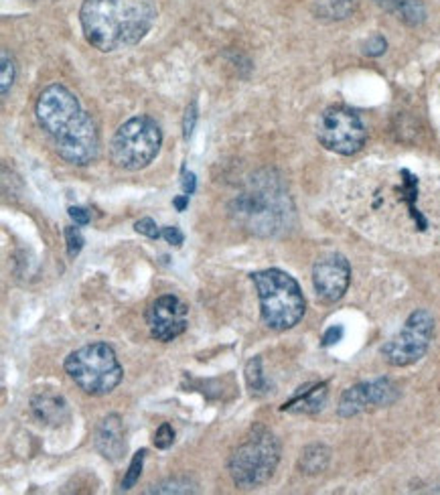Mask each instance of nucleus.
I'll list each match as a JSON object with an SVG mask.
<instances>
[{
	"mask_svg": "<svg viewBox=\"0 0 440 495\" xmlns=\"http://www.w3.org/2000/svg\"><path fill=\"white\" fill-rule=\"evenodd\" d=\"M350 217L360 230L400 250H423L440 242V183L408 167H388L361 177Z\"/></svg>",
	"mask_w": 440,
	"mask_h": 495,
	"instance_id": "obj_1",
	"label": "nucleus"
},
{
	"mask_svg": "<svg viewBox=\"0 0 440 495\" xmlns=\"http://www.w3.org/2000/svg\"><path fill=\"white\" fill-rule=\"evenodd\" d=\"M35 114L63 161L78 167L96 161L100 151L96 124L66 86L45 88L37 100Z\"/></svg>",
	"mask_w": 440,
	"mask_h": 495,
	"instance_id": "obj_2",
	"label": "nucleus"
},
{
	"mask_svg": "<svg viewBox=\"0 0 440 495\" xmlns=\"http://www.w3.org/2000/svg\"><path fill=\"white\" fill-rule=\"evenodd\" d=\"M154 18L152 0H84L79 8L86 41L104 53L141 43Z\"/></svg>",
	"mask_w": 440,
	"mask_h": 495,
	"instance_id": "obj_3",
	"label": "nucleus"
},
{
	"mask_svg": "<svg viewBox=\"0 0 440 495\" xmlns=\"http://www.w3.org/2000/svg\"><path fill=\"white\" fill-rule=\"evenodd\" d=\"M232 216L252 234L274 236L290 226L295 207L282 181L272 173H262L244 194L237 195Z\"/></svg>",
	"mask_w": 440,
	"mask_h": 495,
	"instance_id": "obj_4",
	"label": "nucleus"
},
{
	"mask_svg": "<svg viewBox=\"0 0 440 495\" xmlns=\"http://www.w3.org/2000/svg\"><path fill=\"white\" fill-rule=\"evenodd\" d=\"M260 299V311L264 323L274 332H287L299 325L305 315L307 302L302 297L299 282L290 274L278 269L252 274Z\"/></svg>",
	"mask_w": 440,
	"mask_h": 495,
	"instance_id": "obj_5",
	"label": "nucleus"
},
{
	"mask_svg": "<svg viewBox=\"0 0 440 495\" xmlns=\"http://www.w3.org/2000/svg\"><path fill=\"white\" fill-rule=\"evenodd\" d=\"M66 372L79 390L89 396H104L122 382V365L114 350L106 343L79 347L66 360Z\"/></svg>",
	"mask_w": 440,
	"mask_h": 495,
	"instance_id": "obj_6",
	"label": "nucleus"
},
{
	"mask_svg": "<svg viewBox=\"0 0 440 495\" xmlns=\"http://www.w3.org/2000/svg\"><path fill=\"white\" fill-rule=\"evenodd\" d=\"M280 445L270 430L258 428L246 437L229 459V475L242 490L260 488L277 471Z\"/></svg>",
	"mask_w": 440,
	"mask_h": 495,
	"instance_id": "obj_7",
	"label": "nucleus"
},
{
	"mask_svg": "<svg viewBox=\"0 0 440 495\" xmlns=\"http://www.w3.org/2000/svg\"><path fill=\"white\" fill-rule=\"evenodd\" d=\"M161 142L159 124L149 116H134L116 131L110 142V157L124 171H141L157 159Z\"/></svg>",
	"mask_w": 440,
	"mask_h": 495,
	"instance_id": "obj_8",
	"label": "nucleus"
},
{
	"mask_svg": "<svg viewBox=\"0 0 440 495\" xmlns=\"http://www.w3.org/2000/svg\"><path fill=\"white\" fill-rule=\"evenodd\" d=\"M317 139L327 151L351 157L363 149L368 131L353 110L345 106H331L319 116Z\"/></svg>",
	"mask_w": 440,
	"mask_h": 495,
	"instance_id": "obj_9",
	"label": "nucleus"
},
{
	"mask_svg": "<svg viewBox=\"0 0 440 495\" xmlns=\"http://www.w3.org/2000/svg\"><path fill=\"white\" fill-rule=\"evenodd\" d=\"M433 335L435 317L428 311L418 309L408 317L402 332L382 347L383 360L390 365H396V368H406V365L416 363L420 357H424L430 342H433Z\"/></svg>",
	"mask_w": 440,
	"mask_h": 495,
	"instance_id": "obj_10",
	"label": "nucleus"
},
{
	"mask_svg": "<svg viewBox=\"0 0 440 495\" xmlns=\"http://www.w3.org/2000/svg\"><path fill=\"white\" fill-rule=\"evenodd\" d=\"M398 396L400 392L396 384L388 378L357 384V386L345 390L341 400H339V416L351 418L365 410L390 406L398 400Z\"/></svg>",
	"mask_w": 440,
	"mask_h": 495,
	"instance_id": "obj_11",
	"label": "nucleus"
},
{
	"mask_svg": "<svg viewBox=\"0 0 440 495\" xmlns=\"http://www.w3.org/2000/svg\"><path fill=\"white\" fill-rule=\"evenodd\" d=\"M146 323L157 342L169 343L187 329V305L177 297L164 295L151 305Z\"/></svg>",
	"mask_w": 440,
	"mask_h": 495,
	"instance_id": "obj_12",
	"label": "nucleus"
},
{
	"mask_svg": "<svg viewBox=\"0 0 440 495\" xmlns=\"http://www.w3.org/2000/svg\"><path fill=\"white\" fill-rule=\"evenodd\" d=\"M351 282V266L345 256L331 254L320 258L313 269L317 297L323 302H337L345 297Z\"/></svg>",
	"mask_w": 440,
	"mask_h": 495,
	"instance_id": "obj_13",
	"label": "nucleus"
},
{
	"mask_svg": "<svg viewBox=\"0 0 440 495\" xmlns=\"http://www.w3.org/2000/svg\"><path fill=\"white\" fill-rule=\"evenodd\" d=\"M96 447H98V451L106 457V459L110 461L120 459L126 451L120 416L110 415L102 420V423H100L98 433H96Z\"/></svg>",
	"mask_w": 440,
	"mask_h": 495,
	"instance_id": "obj_14",
	"label": "nucleus"
},
{
	"mask_svg": "<svg viewBox=\"0 0 440 495\" xmlns=\"http://www.w3.org/2000/svg\"><path fill=\"white\" fill-rule=\"evenodd\" d=\"M31 410H33V415L41 420V423L49 427H61L63 423H68V418H69L68 402L63 400L59 394H53V392L37 394V396L31 400Z\"/></svg>",
	"mask_w": 440,
	"mask_h": 495,
	"instance_id": "obj_15",
	"label": "nucleus"
},
{
	"mask_svg": "<svg viewBox=\"0 0 440 495\" xmlns=\"http://www.w3.org/2000/svg\"><path fill=\"white\" fill-rule=\"evenodd\" d=\"M373 3L408 26H418L426 21L424 0H373Z\"/></svg>",
	"mask_w": 440,
	"mask_h": 495,
	"instance_id": "obj_16",
	"label": "nucleus"
},
{
	"mask_svg": "<svg viewBox=\"0 0 440 495\" xmlns=\"http://www.w3.org/2000/svg\"><path fill=\"white\" fill-rule=\"evenodd\" d=\"M360 0H315V15L323 21H345L350 18Z\"/></svg>",
	"mask_w": 440,
	"mask_h": 495,
	"instance_id": "obj_17",
	"label": "nucleus"
},
{
	"mask_svg": "<svg viewBox=\"0 0 440 495\" xmlns=\"http://www.w3.org/2000/svg\"><path fill=\"white\" fill-rule=\"evenodd\" d=\"M329 461H331V451L325 445H310L302 451L299 467L302 473L319 475L327 469Z\"/></svg>",
	"mask_w": 440,
	"mask_h": 495,
	"instance_id": "obj_18",
	"label": "nucleus"
},
{
	"mask_svg": "<svg viewBox=\"0 0 440 495\" xmlns=\"http://www.w3.org/2000/svg\"><path fill=\"white\" fill-rule=\"evenodd\" d=\"M325 384L323 386H319L315 390H309L305 396H297L295 400H292V405H288V408L292 410L295 406H300L297 408V412H315V410H320L325 405Z\"/></svg>",
	"mask_w": 440,
	"mask_h": 495,
	"instance_id": "obj_19",
	"label": "nucleus"
},
{
	"mask_svg": "<svg viewBox=\"0 0 440 495\" xmlns=\"http://www.w3.org/2000/svg\"><path fill=\"white\" fill-rule=\"evenodd\" d=\"M246 380H247V386L252 388V392H256V394L268 392V382L264 380L262 362L258 360V357H256V360H252L250 363H247V368H246Z\"/></svg>",
	"mask_w": 440,
	"mask_h": 495,
	"instance_id": "obj_20",
	"label": "nucleus"
},
{
	"mask_svg": "<svg viewBox=\"0 0 440 495\" xmlns=\"http://www.w3.org/2000/svg\"><path fill=\"white\" fill-rule=\"evenodd\" d=\"M0 66H3V73H0V88H3V98H6L15 81V61L6 49H3V53H0Z\"/></svg>",
	"mask_w": 440,
	"mask_h": 495,
	"instance_id": "obj_21",
	"label": "nucleus"
},
{
	"mask_svg": "<svg viewBox=\"0 0 440 495\" xmlns=\"http://www.w3.org/2000/svg\"><path fill=\"white\" fill-rule=\"evenodd\" d=\"M144 457H146V451H139V453L134 455V459H132L131 467H128V473L124 475V479H122V490H132L134 485H136V481L141 479Z\"/></svg>",
	"mask_w": 440,
	"mask_h": 495,
	"instance_id": "obj_22",
	"label": "nucleus"
},
{
	"mask_svg": "<svg viewBox=\"0 0 440 495\" xmlns=\"http://www.w3.org/2000/svg\"><path fill=\"white\" fill-rule=\"evenodd\" d=\"M66 240H68V254L71 256V258H76V256L81 252V248H84V244H86L84 236H81L78 227L71 226L66 230Z\"/></svg>",
	"mask_w": 440,
	"mask_h": 495,
	"instance_id": "obj_23",
	"label": "nucleus"
},
{
	"mask_svg": "<svg viewBox=\"0 0 440 495\" xmlns=\"http://www.w3.org/2000/svg\"><path fill=\"white\" fill-rule=\"evenodd\" d=\"M386 49H388V41L383 39L382 35H373L363 43V53L370 55V58H380V55L386 53Z\"/></svg>",
	"mask_w": 440,
	"mask_h": 495,
	"instance_id": "obj_24",
	"label": "nucleus"
},
{
	"mask_svg": "<svg viewBox=\"0 0 440 495\" xmlns=\"http://www.w3.org/2000/svg\"><path fill=\"white\" fill-rule=\"evenodd\" d=\"M195 490L191 488L189 481H169V483H161L154 490H149V493H194Z\"/></svg>",
	"mask_w": 440,
	"mask_h": 495,
	"instance_id": "obj_25",
	"label": "nucleus"
},
{
	"mask_svg": "<svg viewBox=\"0 0 440 495\" xmlns=\"http://www.w3.org/2000/svg\"><path fill=\"white\" fill-rule=\"evenodd\" d=\"M173 441H175V430L171 428V425H161V428L157 430V435H154V447L157 448H169L173 445Z\"/></svg>",
	"mask_w": 440,
	"mask_h": 495,
	"instance_id": "obj_26",
	"label": "nucleus"
},
{
	"mask_svg": "<svg viewBox=\"0 0 440 495\" xmlns=\"http://www.w3.org/2000/svg\"><path fill=\"white\" fill-rule=\"evenodd\" d=\"M136 232L146 236V237H151V240H159V237L162 236V232H159V226L152 222L151 217H142L139 219V222H136Z\"/></svg>",
	"mask_w": 440,
	"mask_h": 495,
	"instance_id": "obj_27",
	"label": "nucleus"
},
{
	"mask_svg": "<svg viewBox=\"0 0 440 495\" xmlns=\"http://www.w3.org/2000/svg\"><path fill=\"white\" fill-rule=\"evenodd\" d=\"M197 122V102L191 104L185 112V121H183V132H185V139L189 141V136L194 134V128Z\"/></svg>",
	"mask_w": 440,
	"mask_h": 495,
	"instance_id": "obj_28",
	"label": "nucleus"
},
{
	"mask_svg": "<svg viewBox=\"0 0 440 495\" xmlns=\"http://www.w3.org/2000/svg\"><path fill=\"white\" fill-rule=\"evenodd\" d=\"M162 237H164V240H167L169 244H173V246H181L183 242H185V236H183V232L179 230L177 226L164 227V230H162Z\"/></svg>",
	"mask_w": 440,
	"mask_h": 495,
	"instance_id": "obj_29",
	"label": "nucleus"
},
{
	"mask_svg": "<svg viewBox=\"0 0 440 495\" xmlns=\"http://www.w3.org/2000/svg\"><path fill=\"white\" fill-rule=\"evenodd\" d=\"M68 212H69V217L73 219V222H76V226H88L89 224L88 209H84V207H69Z\"/></svg>",
	"mask_w": 440,
	"mask_h": 495,
	"instance_id": "obj_30",
	"label": "nucleus"
},
{
	"mask_svg": "<svg viewBox=\"0 0 440 495\" xmlns=\"http://www.w3.org/2000/svg\"><path fill=\"white\" fill-rule=\"evenodd\" d=\"M341 337H343V327H341V325H335V327H331V329H327V333L323 335V345H325V347L335 345Z\"/></svg>",
	"mask_w": 440,
	"mask_h": 495,
	"instance_id": "obj_31",
	"label": "nucleus"
},
{
	"mask_svg": "<svg viewBox=\"0 0 440 495\" xmlns=\"http://www.w3.org/2000/svg\"><path fill=\"white\" fill-rule=\"evenodd\" d=\"M195 187H197V181L194 173H185V177H183V189H185V195L195 194Z\"/></svg>",
	"mask_w": 440,
	"mask_h": 495,
	"instance_id": "obj_32",
	"label": "nucleus"
},
{
	"mask_svg": "<svg viewBox=\"0 0 440 495\" xmlns=\"http://www.w3.org/2000/svg\"><path fill=\"white\" fill-rule=\"evenodd\" d=\"M173 204H175V207L179 209V212H185V207L189 205V195H183V197H177L175 201H173Z\"/></svg>",
	"mask_w": 440,
	"mask_h": 495,
	"instance_id": "obj_33",
	"label": "nucleus"
}]
</instances>
